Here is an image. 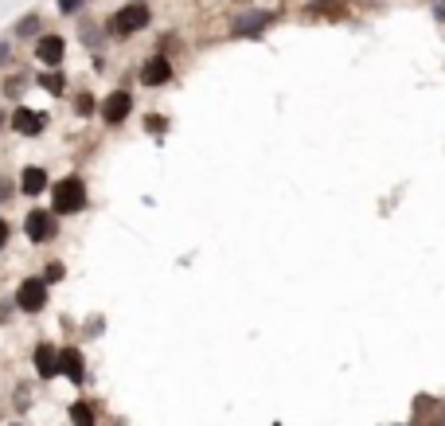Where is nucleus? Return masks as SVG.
<instances>
[{
  "label": "nucleus",
  "instance_id": "f3484780",
  "mask_svg": "<svg viewBox=\"0 0 445 426\" xmlns=\"http://www.w3.org/2000/svg\"><path fill=\"white\" fill-rule=\"evenodd\" d=\"M8 239H12V227H8V220H4V215H0V251L8 246Z\"/></svg>",
  "mask_w": 445,
  "mask_h": 426
},
{
  "label": "nucleus",
  "instance_id": "2eb2a0df",
  "mask_svg": "<svg viewBox=\"0 0 445 426\" xmlns=\"http://www.w3.org/2000/svg\"><path fill=\"white\" fill-rule=\"evenodd\" d=\"M36 28H39V16H24L16 32H20V36H36Z\"/></svg>",
  "mask_w": 445,
  "mask_h": 426
},
{
  "label": "nucleus",
  "instance_id": "f03ea898",
  "mask_svg": "<svg viewBox=\"0 0 445 426\" xmlns=\"http://www.w3.org/2000/svg\"><path fill=\"white\" fill-rule=\"evenodd\" d=\"M51 200H55V215H74L86 207V184L78 176H63L51 184Z\"/></svg>",
  "mask_w": 445,
  "mask_h": 426
},
{
  "label": "nucleus",
  "instance_id": "20e7f679",
  "mask_svg": "<svg viewBox=\"0 0 445 426\" xmlns=\"http://www.w3.org/2000/svg\"><path fill=\"white\" fill-rule=\"evenodd\" d=\"M24 235L32 243H47L55 239V211H43V207H32L24 215Z\"/></svg>",
  "mask_w": 445,
  "mask_h": 426
},
{
  "label": "nucleus",
  "instance_id": "1a4fd4ad",
  "mask_svg": "<svg viewBox=\"0 0 445 426\" xmlns=\"http://www.w3.org/2000/svg\"><path fill=\"white\" fill-rule=\"evenodd\" d=\"M59 376H67L71 383H83L86 379V364H83V352L78 348H63L59 352Z\"/></svg>",
  "mask_w": 445,
  "mask_h": 426
},
{
  "label": "nucleus",
  "instance_id": "a211bd4d",
  "mask_svg": "<svg viewBox=\"0 0 445 426\" xmlns=\"http://www.w3.org/2000/svg\"><path fill=\"white\" fill-rule=\"evenodd\" d=\"M63 274H67V270H63V262H51V266H47V278H43V281H59Z\"/></svg>",
  "mask_w": 445,
  "mask_h": 426
},
{
  "label": "nucleus",
  "instance_id": "412c9836",
  "mask_svg": "<svg viewBox=\"0 0 445 426\" xmlns=\"http://www.w3.org/2000/svg\"><path fill=\"white\" fill-rule=\"evenodd\" d=\"M8 59H12V47H8V43H0V67H4Z\"/></svg>",
  "mask_w": 445,
  "mask_h": 426
},
{
  "label": "nucleus",
  "instance_id": "6ab92c4d",
  "mask_svg": "<svg viewBox=\"0 0 445 426\" xmlns=\"http://www.w3.org/2000/svg\"><path fill=\"white\" fill-rule=\"evenodd\" d=\"M83 8V0H59V12H78Z\"/></svg>",
  "mask_w": 445,
  "mask_h": 426
},
{
  "label": "nucleus",
  "instance_id": "423d86ee",
  "mask_svg": "<svg viewBox=\"0 0 445 426\" xmlns=\"http://www.w3.org/2000/svg\"><path fill=\"white\" fill-rule=\"evenodd\" d=\"M12 129L20 137H39L43 129H47V114L32 110V106H20V110L12 114Z\"/></svg>",
  "mask_w": 445,
  "mask_h": 426
},
{
  "label": "nucleus",
  "instance_id": "7ed1b4c3",
  "mask_svg": "<svg viewBox=\"0 0 445 426\" xmlns=\"http://www.w3.org/2000/svg\"><path fill=\"white\" fill-rule=\"evenodd\" d=\"M98 114H102V122H106V125L129 122V114H133V94H129V90H113V94H106V98H102V106H98Z\"/></svg>",
  "mask_w": 445,
  "mask_h": 426
},
{
  "label": "nucleus",
  "instance_id": "9d476101",
  "mask_svg": "<svg viewBox=\"0 0 445 426\" xmlns=\"http://www.w3.org/2000/svg\"><path fill=\"white\" fill-rule=\"evenodd\" d=\"M47 188H51L47 169H39V164H28L24 176H20V192H24V195H39V192H47Z\"/></svg>",
  "mask_w": 445,
  "mask_h": 426
},
{
  "label": "nucleus",
  "instance_id": "0eeeda50",
  "mask_svg": "<svg viewBox=\"0 0 445 426\" xmlns=\"http://www.w3.org/2000/svg\"><path fill=\"white\" fill-rule=\"evenodd\" d=\"M36 59L43 63V67H59V63L67 59V39L63 36H39L36 39Z\"/></svg>",
  "mask_w": 445,
  "mask_h": 426
},
{
  "label": "nucleus",
  "instance_id": "aec40b11",
  "mask_svg": "<svg viewBox=\"0 0 445 426\" xmlns=\"http://www.w3.org/2000/svg\"><path fill=\"white\" fill-rule=\"evenodd\" d=\"M149 129H164V118L160 114H149Z\"/></svg>",
  "mask_w": 445,
  "mask_h": 426
},
{
  "label": "nucleus",
  "instance_id": "f257e3e1",
  "mask_svg": "<svg viewBox=\"0 0 445 426\" xmlns=\"http://www.w3.org/2000/svg\"><path fill=\"white\" fill-rule=\"evenodd\" d=\"M149 20H153V12H149V4L144 0H133V4H125V8H118V12L109 16V36L118 39H129L137 36V32H144L149 28Z\"/></svg>",
  "mask_w": 445,
  "mask_h": 426
},
{
  "label": "nucleus",
  "instance_id": "9b49d317",
  "mask_svg": "<svg viewBox=\"0 0 445 426\" xmlns=\"http://www.w3.org/2000/svg\"><path fill=\"white\" fill-rule=\"evenodd\" d=\"M36 372L43 379H55L59 376V352L51 344H36Z\"/></svg>",
  "mask_w": 445,
  "mask_h": 426
},
{
  "label": "nucleus",
  "instance_id": "f8f14e48",
  "mask_svg": "<svg viewBox=\"0 0 445 426\" xmlns=\"http://www.w3.org/2000/svg\"><path fill=\"white\" fill-rule=\"evenodd\" d=\"M98 418H94V403H86V399H78V403H71V426H94Z\"/></svg>",
  "mask_w": 445,
  "mask_h": 426
},
{
  "label": "nucleus",
  "instance_id": "4468645a",
  "mask_svg": "<svg viewBox=\"0 0 445 426\" xmlns=\"http://www.w3.org/2000/svg\"><path fill=\"white\" fill-rule=\"evenodd\" d=\"M74 110L83 114V118H90V114L98 110V102H94V94H78V98H74Z\"/></svg>",
  "mask_w": 445,
  "mask_h": 426
},
{
  "label": "nucleus",
  "instance_id": "6e6552de",
  "mask_svg": "<svg viewBox=\"0 0 445 426\" xmlns=\"http://www.w3.org/2000/svg\"><path fill=\"white\" fill-rule=\"evenodd\" d=\"M172 78V63L164 59V55H149L141 67V83L144 86H164Z\"/></svg>",
  "mask_w": 445,
  "mask_h": 426
},
{
  "label": "nucleus",
  "instance_id": "ddd939ff",
  "mask_svg": "<svg viewBox=\"0 0 445 426\" xmlns=\"http://www.w3.org/2000/svg\"><path fill=\"white\" fill-rule=\"evenodd\" d=\"M39 86H43L47 94H67V78H63L59 71H47V74H39Z\"/></svg>",
  "mask_w": 445,
  "mask_h": 426
},
{
  "label": "nucleus",
  "instance_id": "dca6fc26",
  "mask_svg": "<svg viewBox=\"0 0 445 426\" xmlns=\"http://www.w3.org/2000/svg\"><path fill=\"white\" fill-rule=\"evenodd\" d=\"M12 195H16L12 180H8V176H4V172H0V204H8V200H12Z\"/></svg>",
  "mask_w": 445,
  "mask_h": 426
},
{
  "label": "nucleus",
  "instance_id": "39448f33",
  "mask_svg": "<svg viewBox=\"0 0 445 426\" xmlns=\"http://www.w3.org/2000/svg\"><path fill=\"white\" fill-rule=\"evenodd\" d=\"M16 305L24 309V313H39V309H47V281L43 278H28L20 290H16Z\"/></svg>",
  "mask_w": 445,
  "mask_h": 426
}]
</instances>
